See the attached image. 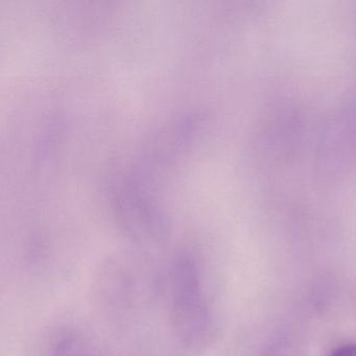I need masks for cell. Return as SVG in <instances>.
I'll list each match as a JSON object with an SVG mask.
<instances>
[{
	"mask_svg": "<svg viewBox=\"0 0 356 356\" xmlns=\"http://www.w3.org/2000/svg\"><path fill=\"white\" fill-rule=\"evenodd\" d=\"M266 356H291L286 350L283 348H275Z\"/></svg>",
	"mask_w": 356,
	"mask_h": 356,
	"instance_id": "277c9868",
	"label": "cell"
},
{
	"mask_svg": "<svg viewBox=\"0 0 356 356\" xmlns=\"http://www.w3.org/2000/svg\"><path fill=\"white\" fill-rule=\"evenodd\" d=\"M328 356H356V343L339 346L331 351Z\"/></svg>",
	"mask_w": 356,
	"mask_h": 356,
	"instance_id": "3957f363",
	"label": "cell"
},
{
	"mask_svg": "<svg viewBox=\"0 0 356 356\" xmlns=\"http://www.w3.org/2000/svg\"><path fill=\"white\" fill-rule=\"evenodd\" d=\"M51 356H104L99 346L84 333L63 330L56 335Z\"/></svg>",
	"mask_w": 356,
	"mask_h": 356,
	"instance_id": "7a4b0ae2",
	"label": "cell"
},
{
	"mask_svg": "<svg viewBox=\"0 0 356 356\" xmlns=\"http://www.w3.org/2000/svg\"><path fill=\"white\" fill-rule=\"evenodd\" d=\"M168 280V314L172 334L186 349H203L211 339L213 322L197 259L189 254L175 258Z\"/></svg>",
	"mask_w": 356,
	"mask_h": 356,
	"instance_id": "6da1fadb",
	"label": "cell"
}]
</instances>
